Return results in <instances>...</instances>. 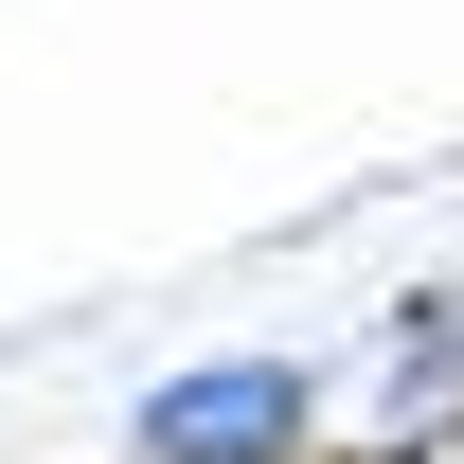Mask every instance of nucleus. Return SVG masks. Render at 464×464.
Segmentation results:
<instances>
[{"label": "nucleus", "instance_id": "nucleus-1", "mask_svg": "<svg viewBox=\"0 0 464 464\" xmlns=\"http://www.w3.org/2000/svg\"><path fill=\"white\" fill-rule=\"evenodd\" d=\"M304 429H322V375L250 340V357H179V375H143L125 464H304Z\"/></svg>", "mask_w": 464, "mask_h": 464}, {"label": "nucleus", "instance_id": "nucleus-2", "mask_svg": "<svg viewBox=\"0 0 464 464\" xmlns=\"http://www.w3.org/2000/svg\"><path fill=\"white\" fill-rule=\"evenodd\" d=\"M375 375H393L411 411H429V393H464V286H411L393 322H375Z\"/></svg>", "mask_w": 464, "mask_h": 464}]
</instances>
